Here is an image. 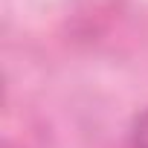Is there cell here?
<instances>
[{"label": "cell", "mask_w": 148, "mask_h": 148, "mask_svg": "<svg viewBox=\"0 0 148 148\" xmlns=\"http://www.w3.org/2000/svg\"><path fill=\"white\" fill-rule=\"evenodd\" d=\"M128 148H148V108H142L128 131Z\"/></svg>", "instance_id": "6da1fadb"}]
</instances>
